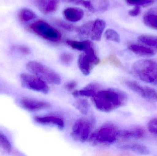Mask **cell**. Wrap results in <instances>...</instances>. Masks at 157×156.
<instances>
[{
	"mask_svg": "<svg viewBox=\"0 0 157 156\" xmlns=\"http://www.w3.org/2000/svg\"><path fill=\"white\" fill-rule=\"evenodd\" d=\"M127 96L120 90L108 89L99 91L92 97L97 109L104 112H110L125 104Z\"/></svg>",
	"mask_w": 157,
	"mask_h": 156,
	"instance_id": "1",
	"label": "cell"
},
{
	"mask_svg": "<svg viewBox=\"0 0 157 156\" xmlns=\"http://www.w3.org/2000/svg\"><path fill=\"white\" fill-rule=\"evenodd\" d=\"M132 72L140 80L157 85V63L154 60L143 59L136 61L132 67Z\"/></svg>",
	"mask_w": 157,
	"mask_h": 156,
	"instance_id": "2",
	"label": "cell"
},
{
	"mask_svg": "<svg viewBox=\"0 0 157 156\" xmlns=\"http://www.w3.org/2000/svg\"><path fill=\"white\" fill-rule=\"evenodd\" d=\"M119 131L113 124H105L94 132L90 140L92 143L97 145H110L117 140Z\"/></svg>",
	"mask_w": 157,
	"mask_h": 156,
	"instance_id": "3",
	"label": "cell"
},
{
	"mask_svg": "<svg viewBox=\"0 0 157 156\" xmlns=\"http://www.w3.org/2000/svg\"><path fill=\"white\" fill-rule=\"evenodd\" d=\"M26 67L33 75L48 83L59 85L61 82V79L59 74L37 61H29L27 64Z\"/></svg>",
	"mask_w": 157,
	"mask_h": 156,
	"instance_id": "4",
	"label": "cell"
},
{
	"mask_svg": "<svg viewBox=\"0 0 157 156\" xmlns=\"http://www.w3.org/2000/svg\"><path fill=\"white\" fill-rule=\"evenodd\" d=\"M29 31L48 41L58 43L61 40L60 33L48 23L39 20L28 26Z\"/></svg>",
	"mask_w": 157,
	"mask_h": 156,
	"instance_id": "5",
	"label": "cell"
},
{
	"mask_svg": "<svg viewBox=\"0 0 157 156\" xmlns=\"http://www.w3.org/2000/svg\"><path fill=\"white\" fill-rule=\"evenodd\" d=\"M100 62V60L92 45L87 48L79 56L78 65L81 72L85 76H88L90 74L93 67Z\"/></svg>",
	"mask_w": 157,
	"mask_h": 156,
	"instance_id": "6",
	"label": "cell"
},
{
	"mask_svg": "<svg viewBox=\"0 0 157 156\" xmlns=\"http://www.w3.org/2000/svg\"><path fill=\"white\" fill-rule=\"evenodd\" d=\"M93 127V122L90 119L80 118L75 122L72 129L71 136L77 142L83 143L89 136Z\"/></svg>",
	"mask_w": 157,
	"mask_h": 156,
	"instance_id": "7",
	"label": "cell"
},
{
	"mask_svg": "<svg viewBox=\"0 0 157 156\" xmlns=\"http://www.w3.org/2000/svg\"><path fill=\"white\" fill-rule=\"evenodd\" d=\"M22 86L26 89L47 94L49 89L45 81L34 75L22 73L20 75Z\"/></svg>",
	"mask_w": 157,
	"mask_h": 156,
	"instance_id": "8",
	"label": "cell"
},
{
	"mask_svg": "<svg viewBox=\"0 0 157 156\" xmlns=\"http://www.w3.org/2000/svg\"><path fill=\"white\" fill-rule=\"evenodd\" d=\"M124 83L131 90L144 99L151 101H157V91L155 89L142 86L132 81H125Z\"/></svg>",
	"mask_w": 157,
	"mask_h": 156,
	"instance_id": "9",
	"label": "cell"
},
{
	"mask_svg": "<svg viewBox=\"0 0 157 156\" xmlns=\"http://www.w3.org/2000/svg\"><path fill=\"white\" fill-rule=\"evenodd\" d=\"M20 104L23 109L30 112L38 111L51 107V104L47 102L30 98L22 99Z\"/></svg>",
	"mask_w": 157,
	"mask_h": 156,
	"instance_id": "10",
	"label": "cell"
},
{
	"mask_svg": "<svg viewBox=\"0 0 157 156\" xmlns=\"http://www.w3.org/2000/svg\"><path fill=\"white\" fill-rule=\"evenodd\" d=\"M59 2L60 0H35L37 8L45 14H49L55 12Z\"/></svg>",
	"mask_w": 157,
	"mask_h": 156,
	"instance_id": "11",
	"label": "cell"
},
{
	"mask_svg": "<svg viewBox=\"0 0 157 156\" xmlns=\"http://www.w3.org/2000/svg\"><path fill=\"white\" fill-rule=\"evenodd\" d=\"M35 121L38 123L43 125H53L58 127L60 130L64 129V122L63 119L58 116H36Z\"/></svg>",
	"mask_w": 157,
	"mask_h": 156,
	"instance_id": "12",
	"label": "cell"
},
{
	"mask_svg": "<svg viewBox=\"0 0 157 156\" xmlns=\"http://www.w3.org/2000/svg\"><path fill=\"white\" fill-rule=\"evenodd\" d=\"M100 89V85L98 83H90L81 89L74 92L72 95L75 97H91L92 98L99 91Z\"/></svg>",
	"mask_w": 157,
	"mask_h": 156,
	"instance_id": "13",
	"label": "cell"
},
{
	"mask_svg": "<svg viewBox=\"0 0 157 156\" xmlns=\"http://www.w3.org/2000/svg\"><path fill=\"white\" fill-rule=\"evenodd\" d=\"M105 27L106 23L103 20L98 19L93 22L90 36L91 39L100 41Z\"/></svg>",
	"mask_w": 157,
	"mask_h": 156,
	"instance_id": "14",
	"label": "cell"
},
{
	"mask_svg": "<svg viewBox=\"0 0 157 156\" xmlns=\"http://www.w3.org/2000/svg\"><path fill=\"white\" fill-rule=\"evenodd\" d=\"M65 19L71 22H76L81 20L84 15L82 9L75 7H69L63 11Z\"/></svg>",
	"mask_w": 157,
	"mask_h": 156,
	"instance_id": "15",
	"label": "cell"
},
{
	"mask_svg": "<svg viewBox=\"0 0 157 156\" xmlns=\"http://www.w3.org/2000/svg\"><path fill=\"white\" fill-rule=\"evenodd\" d=\"M143 21L146 26L157 30V7L148 10L144 15Z\"/></svg>",
	"mask_w": 157,
	"mask_h": 156,
	"instance_id": "16",
	"label": "cell"
},
{
	"mask_svg": "<svg viewBox=\"0 0 157 156\" xmlns=\"http://www.w3.org/2000/svg\"><path fill=\"white\" fill-rule=\"evenodd\" d=\"M128 48L136 55L143 56H151L155 54V51L153 49L143 45L132 44L130 45Z\"/></svg>",
	"mask_w": 157,
	"mask_h": 156,
	"instance_id": "17",
	"label": "cell"
},
{
	"mask_svg": "<svg viewBox=\"0 0 157 156\" xmlns=\"http://www.w3.org/2000/svg\"><path fill=\"white\" fill-rule=\"evenodd\" d=\"M145 132L141 128H137L132 130L119 131L118 137L124 139L129 138H141L144 137Z\"/></svg>",
	"mask_w": 157,
	"mask_h": 156,
	"instance_id": "18",
	"label": "cell"
},
{
	"mask_svg": "<svg viewBox=\"0 0 157 156\" xmlns=\"http://www.w3.org/2000/svg\"><path fill=\"white\" fill-rule=\"evenodd\" d=\"M91 5V12L101 13L108 10L110 3L109 0H89Z\"/></svg>",
	"mask_w": 157,
	"mask_h": 156,
	"instance_id": "19",
	"label": "cell"
},
{
	"mask_svg": "<svg viewBox=\"0 0 157 156\" xmlns=\"http://www.w3.org/2000/svg\"><path fill=\"white\" fill-rule=\"evenodd\" d=\"M120 148L125 150H131L138 154L147 155L150 154V151L147 147L138 144L123 145L120 147Z\"/></svg>",
	"mask_w": 157,
	"mask_h": 156,
	"instance_id": "20",
	"label": "cell"
},
{
	"mask_svg": "<svg viewBox=\"0 0 157 156\" xmlns=\"http://www.w3.org/2000/svg\"><path fill=\"white\" fill-rule=\"evenodd\" d=\"M139 42L151 48L157 50V36L149 35H142L138 38Z\"/></svg>",
	"mask_w": 157,
	"mask_h": 156,
	"instance_id": "21",
	"label": "cell"
},
{
	"mask_svg": "<svg viewBox=\"0 0 157 156\" xmlns=\"http://www.w3.org/2000/svg\"><path fill=\"white\" fill-rule=\"evenodd\" d=\"M18 17L21 22H29L36 17V15L30 9L24 8L21 9L18 12Z\"/></svg>",
	"mask_w": 157,
	"mask_h": 156,
	"instance_id": "22",
	"label": "cell"
},
{
	"mask_svg": "<svg viewBox=\"0 0 157 156\" xmlns=\"http://www.w3.org/2000/svg\"><path fill=\"white\" fill-rule=\"evenodd\" d=\"M66 44L69 45L74 49L84 51L87 48L90 46L93 45V43L90 40H86L84 41H77L75 40H67Z\"/></svg>",
	"mask_w": 157,
	"mask_h": 156,
	"instance_id": "23",
	"label": "cell"
},
{
	"mask_svg": "<svg viewBox=\"0 0 157 156\" xmlns=\"http://www.w3.org/2000/svg\"><path fill=\"white\" fill-rule=\"evenodd\" d=\"M74 106L82 114H87L90 109L88 102L84 99H79L74 103Z\"/></svg>",
	"mask_w": 157,
	"mask_h": 156,
	"instance_id": "24",
	"label": "cell"
},
{
	"mask_svg": "<svg viewBox=\"0 0 157 156\" xmlns=\"http://www.w3.org/2000/svg\"><path fill=\"white\" fill-rule=\"evenodd\" d=\"M93 23V22H87L80 27H78L77 32L80 36L83 38H88L90 36Z\"/></svg>",
	"mask_w": 157,
	"mask_h": 156,
	"instance_id": "25",
	"label": "cell"
},
{
	"mask_svg": "<svg viewBox=\"0 0 157 156\" xmlns=\"http://www.w3.org/2000/svg\"><path fill=\"white\" fill-rule=\"evenodd\" d=\"M0 149L6 153H10L12 149V144L7 137L0 132Z\"/></svg>",
	"mask_w": 157,
	"mask_h": 156,
	"instance_id": "26",
	"label": "cell"
},
{
	"mask_svg": "<svg viewBox=\"0 0 157 156\" xmlns=\"http://www.w3.org/2000/svg\"><path fill=\"white\" fill-rule=\"evenodd\" d=\"M104 36L108 40L114 41L117 43L120 42V37L119 34L113 29H107L104 33Z\"/></svg>",
	"mask_w": 157,
	"mask_h": 156,
	"instance_id": "27",
	"label": "cell"
},
{
	"mask_svg": "<svg viewBox=\"0 0 157 156\" xmlns=\"http://www.w3.org/2000/svg\"><path fill=\"white\" fill-rule=\"evenodd\" d=\"M12 50L13 52L23 56L29 55L31 52L29 48L24 45H15L12 47Z\"/></svg>",
	"mask_w": 157,
	"mask_h": 156,
	"instance_id": "28",
	"label": "cell"
},
{
	"mask_svg": "<svg viewBox=\"0 0 157 156\" xmlns=\"http://www.w3.org/2000/svg\"><path fill=\"white\" fill-rule=\"evenodd\" d=\"M62 1L65 2L81 5L91 11V5H90V2L89 0H62Z\"/></svg>",
	"mask_w": 157,
	"mask_h": 156,
	"instance_id": "29",
	"label": "cell"
},
{
	"mask_svg": "<svg viewBox=\"0 0 157 156\" xmlns=\"http://www.w3.org/2000/svg\"><path fill=\"white\" fill-rule=\"evenodd\" d=\"M55 24L59 26V27H62L65 30L70 31H75L76 32L78 31V27H75L74 26L69 23L63 22L62 20H56L55 21Z\"/></svg>",
	"mask_w": 157,
	"mask_h": 156,
	"instance_id": "30",
	"label": "cell"
},
{
	"mask_svg": "<svg viewBox=\"0 0 157 156\" xmlns=\"http://www.w3.org/2000/svg\"><path fill=\"white\" fill-rule=\"evenodd\" d=\"M61 61L63 64L65 65H71L73 60V56L71 54L68 53H63L60 56Z\"/></svg>",
	"mask_w": 157,
	"mask_h": 156,
	"instance_id": "31",
	"label": "cell"
},
{
	"mask_svg": "<svg viewBox=\"0 0 157 156\" xmlns=\"http://www.w3.org/2000/svg\"><path fill=\"white\" fill-rule=\"evenodd\" d=\"M106 62H109L112 65H114L117 67H122V64L120 61V60L114 55H110L108 57V58L106 60Z\"/></svg>",
	"mask_w": 157,
	"mask_h": 156,
	"instance_id": "32",
	"label": "cell"
},
{
	"mask_svg": "<svg viewBox=\"0 0 157 156\" xmlns=\"http://www.w3.org/2000/svg\"><path fill=\"white\" fill-rule=\"evenodd\" d=\"M141 10L139 5H135L134 8L129 11V14L131 16H136L141 13Z\"/></svg>",
	"mask_w": 157,
	"mask_h": 156,
	"instance_id": "33",
	"label": "cell"
},
{
	"mask_svg": "<svg viewBox=\"0 0 157 156\" xmlns=\"http://www.w3.org/2000/svg\"><path fill=\"white\" fill-rule=\"evenodd\" d=\"M77 86V82L75 81H71L65 84V88L67 90L71 91L73 90Z\"/></svg>",
	"mask_w": 157,
	"mask_h": 156,
	"instance_id": "34",
	"label": "cell"
},
{
	"mask_svg": "<svg viewBox=\"0 0 157 156\" xmlns=\"http://www.w3.org/2000/svg\"><path fill=\"white\" fill-rule=\"evenodd\" d=\"M145 0H126L128 4L130 5H139L143 6Z\"/></svg>",
	"mask_w": 157,
	"mask_h": 156,
	"instance_id": "35",
	"label": "cell"
},
{
	"mask_svg": "<svg viewBox=\"0 0 157 156\" xmlns=\"http://www.w3.org/2000/svg\"><path fill=\"white\" fill-rule=\"evenodd\" d=\"M148 126H153L157 128V118L152 119L148 123Z\"/></svg>",
	"mask_w": 157,
	"mask_h": 156,
	"instance_id": "36",
	"label": "cell"
},
{
	"mask_svg": "<svg viewBox=\"0 0 157 156\" xmlns=\"http://www.w3.org/2000/svg\"><path fill=\"white\" fill-rule=\"evenodd\" d=\"M148 131L151 133L157 136V128L153 126H148Z\"/></svg>",
	"mask_w": 157,
	"mask_h": 156,
	"instance_id": "37",
	"label": "cell"
}]
</instances>
